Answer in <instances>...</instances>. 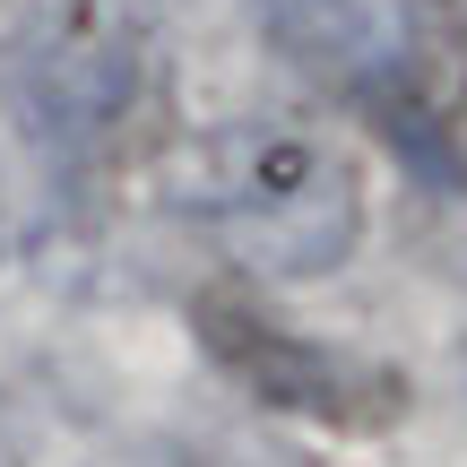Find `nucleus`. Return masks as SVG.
<instances>
[{
  "label": "nucleus",
  "instance_id": "7ed1b4c3",
  "mask_svg": "<svg viewBox=\"0 0 467 467\" xmlns=\"http://www.w3.org/2000/svg\"><path fill=\"white\" fill-rule=\"evenodd\" d=\"M399 104L433 165L467 182V0H416L399 35Z\"/></svg>",
  "mask_w": 467,
  "mask_h": 467
},
{
  "label": "nucleus",
  "instance_id": "20e7f679",
  "mask_svg": "<svg viewBox=\"0 0 467 467\" xmlns=\"http://www.w3.org/2000/svg\"><path fill=\"white\" fill-rule=\"evenodd\" d=\"M268 35L320 78H364L372 69V17L364 0H260Z\"/></svg>",
  "mask_w": 467,
  "mask_h": 467
},
{
  "label": "nucleus",
  "instance_id": "f03ea898",
  "mask_svg": "<svg viewBox=\"0 0 467 467\" xmlns=\"http://www.w3.org/2000/svg\"><path fill=\"white\" fill-rule=\"evenodd\" d=\"M200 337L225 355V372L251 389V399L285 407V416H312V424H389L399 416V381L372 364H347V355L312 347V337L260 320L251 303L200 295Z\"/></svg>",
  "mask_w": 467,
  "mask_h": 467
},
{
  "label": "nucleus",
  "instance_id": "f257e3e1",
  "mask_svg": "<svg viewBox=\"0 0 467 467\" xmlns=\"http://www.w3.org/2000/svg\"><path fill=\"white\" fill-rule=\"evenodd\" d=\"M182 200L268 277H320L355 251L364 191L320 130L295 121H225L191 148Z\"/></svg>",
  "mask_w": 467,
  "mask_h": 467
}]
</instances>
